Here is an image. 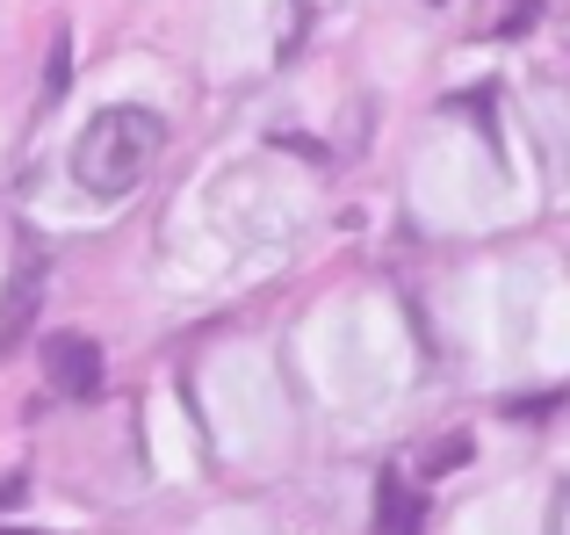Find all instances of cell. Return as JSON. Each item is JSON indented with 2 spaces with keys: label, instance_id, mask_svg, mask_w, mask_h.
Masks as SVG:
<instances>
[{
  "label": "cell",
  "instance_id": "cell-1",
  "mask_svg": "<svg viewBox=\"0 0 570 535\" xmlns=\"http://www.w3.org/2000/svg\"><path fill=\"white\" fill-rule=\"evenodd\" d=\"M159 145H167V124L138 101H116V109H95L87 130L72 138V182L87 188L95 203H116L153 174Z\"/></svg>",
  "mask_w": 570,
  "mask_h": 535
},
{
  "label": "cell",
  "instance_id": "cell-2",
  "mask_svg": "<svg viewBox=\"0 0 570 535\" xmlns=\"http://www.w3.org/2000/svg\"><path fill=\"white\" fill-rule=\"evenodd\" d=\"M43 377L58 398H101L109 362H101V340L87 333H43Z\"/></svg>",
  "mask_w": 570,
  "mask_h": 535
},
{
  "label": "cell",
  "instance_id": "cell-3",
  "mask_svg": "<svg viewBox=\"0 0 570 535\" xmlns=\"http://www.w3.org/2000/svg\"><path fill=\"white\" fill-rule=\"evenodd\" d=\"M37 311H43V254L22 246V261H14V275H8V296H0V354H14L29 340Z\"/></svg>",
  "mask_w": 570,
  "mask_h": 535
},
{
  "label": "cell",
  "instance_id": "cell-4",
  "mask_svg": "<svg viewBox=\"0 0 570 535\" xmlns=\"http://www.w3.org/2000/svg\"><path fill=\"white\" fill-rule=\"evenodd\" d=\"M376 535H426V493L412 478H390L376 485Z\"/></svg>",
  "mask_w": 570,
  "mask_h": 535
},
{
  "label": "cell",
  "instance_id": "cell-5",
  "mask_svg": "<svg viewBox=\"0 0 570 535\" xmlns=\"http://www.w3.org/2000/svg\"><path fill=\"white\" fill-rule=\"evenodd\" d=\"M66 58H72V43H66V29H58V43H51V72H43V109H51V101L72 87V80H66Z\"/></svg>",
  "mask_w": 570,
  "mask_h": 535
},
{
  "label": "cell",
  "instance_id": "cell-6",
  "mask_svg": "<svg viewBox=\"0 0 570 535\" xmlns=\"http://www.w3.org/2000/svg\"><path fill=\"white\" fill-rule=\"evenodd\" d=\"M528 22H534V0H499V8H491V29H499V37H520Z\"/></svg>",
  "mask_w": 570,
  "mask_h": 535
},
{
  "label": "cell",
  "instance_id": "cell-7",
  "mask_svg": "<svg viewBox=\"0 0 570 535\" xmlns=\"http://www.w3.org/2000/svg\"><path fill=\"white\" fill-rule=\"evenodd\" d=\"M22 493H29L22 478H0V507H22Z\"/></svg>",
  "mask_w": 570,
  "mask_h": 535
},
{
  "label": "cell",
  "instance_id": "cell-8",
  "mask_svg": "<svg viewBox=\"0 0 570 535\" xmlns=\"http://www.w3.org/2000/svg\"><path fill=\"white\" fill-rule=\"evenodd\" d=\"M0 535H22V528H0Z\"/></svg>",
  "mask_w": 570,
  "mask_h": 535
}]
</instances>
